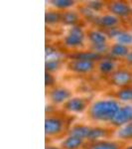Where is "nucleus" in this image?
Wrapping results in <instances>:
<instances>
[{
  "label": "nucleus",
  "instance_id": "1",
  "mask_svg": "<svg viewBox=\"0 0 132 149\" xmlns=\"http://www.w3.org/2000/svg\"><path fill=\"white\" fill-rule=\"evenodd\" d=\"M61 127H62V124L58 119H53V118L47 119L46 130L48 134H56L57 132H60Z\"/></svg>",
  "mask_w": 132,
  "mask_h": 149
},
{
  "label": "nucleus",
  "instance_id": "2",
  "mask_svg": "<svg viewBox=\"0 0 132 149\" xmlns=\"http://www.w3.org/2000/svg\"><path fill=\"white\" fill-rule=\"evenodd\" d=\"M69 97V93L66 91H62V90H58L55 91V93H53L52 98L54 102H62Z\"/></svg>",
  "mask_w": 132,
  "mask_h": 149
},
{
  "label": "nucleus",
  "instance_id": "3",
  "mask_svg": "<svg viewBox=\"0 0 132 149\" xmlns=\"http://www.w3.org/2000/svg\"><path fill=\"white\" fill-rule=\"evenodd\" d=\"M69 107L71 110H76V111H81L83 109V103L79 100H72L69 103Z\"/></svg>",
  "mask_w": 132,
  "mask_h": 149
},
{
  "label": "nucleus",
  "instance_id": "4",
  "mask_svg": "<svg viewBox=\"0 0 132 149\" xmlns=\"http://www.w3.org/2000/svg\"><path fill=\"white\" fill-rule=\"evenodd\" d=\"M110 147H112V146H106V145H100V146H97V147H95L93 149H110Z\"/></svg>",
  "mask_w": 132,
  "mask_h": 149
}]
</instances>
